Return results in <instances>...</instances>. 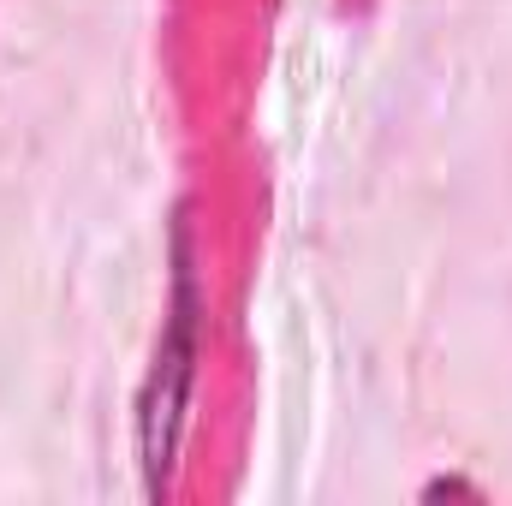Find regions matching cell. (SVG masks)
<instances>
[{
	"label": "cell",
	"instance_id": "cell-1",
	"mask_svg": "<svg viewBox=\"0 0 512 506\" xmlns=\"http://www.w3.org/2000/svg\"><path fill=\"white\" fill-rule=\"evenodd\" d=\"M191 286H179V316L173 334L161 346V370H155V399H149V465H161L173 453V429H179V405H185V381H191V310H185Z\"/></svg>",
	"mask_w": 512,
	"mask_h": 506
}]
</instances>
